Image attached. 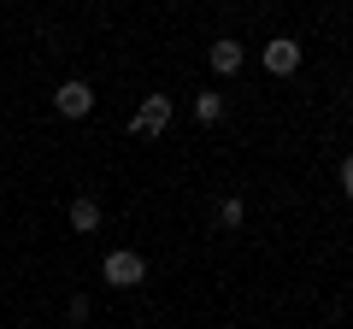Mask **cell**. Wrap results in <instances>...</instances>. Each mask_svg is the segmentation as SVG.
<instances>
[{
  "mask_svg": "<svg viewBox=\"0 0 353 329\" xmlns=\"http://www.w3.org/2000/svg\"><path fill=\"white\" fill-rule=\"evenodd\" d=\"M101 277L112 282V288H136V282H148V259L130 253V247H112V253L101 259Z\"/></svg>",
  "mask_w": 353,
  "mask_h": 329,
  "instance_id": "cell-1",
  "label": "cell"
},
{
  "mask_svg": "<svg viewBox=\"0 0 353 329\" xmlns=\"http://www.w3.org/2000/svg\"><path fill=\"white\" fill-rule=\"evenodd\" d=\"M165 124H171V100H165V94H148V100L136 106V118H130V136H159Z\"/></svg>",
  "mask_w": 353,
  "mask_h": 329,
  "instance_id": "cell-2",
  "label": "cell"
},
{
  "mask_svg": "<svg viewBox=\"0 0 353 329\" xmlns=\"http://www.w3.org/2000/svg\"><path fill=\"white\" fill-rule=\"evenodd\" d=\"M53 106H59V118H88V112H94V89H88L83 76H71V83H59Z\"/></svg>",
  "mask_w": 353,
  "mask_h": 329,
  "instance_id": "cell-3",
  "label": "cell"
},
{
  "mask_svg": "<svg viewBox=\"0 0 353 329\" xmlns=\"http://www.w3.org/2000/svg\"><path fill=\"white\" fill-rule=\"evenodd\" d=\"M265 71H271V76H294V71H301V47H294V36L265 41Z\"/></svg>",
  "mask_w": 353,
  "mask_h": 329,
  "instance_id": "cell-4",
  "label": "cell"
},
{
  "mask_svg": "<svg viewBox=\"0 0 353 329\" xmlns=\"http://www.w3.org/2000/svg\"><path fill=\"white\" fill-rule=\"evenodd\" d=\"M212 71H218V76H236V71H241V41H236V36H218V41H212Z\"/></svg>",
  "mask_w": 353,
  "mask_h": 329,
  "instance_id": "cell-5",
  "label": "cell"
},
{
  "mask_svg": "<svg viewBox=\"0 0 353 329\" xmlns=\"http://www.w3.org/2000/svg\"><path fill=\"white\" fill-rule=\"evenodd\" d=\"M65 217H71V229H83V235H88V229H101V200H88V194H77V200H71V212H65Z\"/></svg>",
  "mask_w": 353,
  "mask_h": 329,
  "instance_id": "cell-6",
  "label": "cell"
},
{
  "mask_svg": "<svg viewBox=\"0 0 353 329\" xmlns=\"http://www.w3.org/2000/svg\"><path fill=\"white\" fill-rule=\"evenodd\" d=\"M194 118L201 124H218L224 118V94H194Z\"/></svg>",
  "mask_w": 353,
  "mask_h": 329,
  "instance_id": "cell-7",
  "label": "cell"
},
{
  "mask_svg": "<svg viewBox=\"0 0 353 329\" xmlns=\"http://www.w3.org/2000/svg\"><path fill=\"white\" fill-rule=\"evenodd\" d=\"M241 217H248V206H241V200H224V206H218V224H224V229H241Z\"/></svg>",
  "mask_w": 353,
  "mask_h": 329,
  "instance_id": "cell-8",
  "label": "cell"
},
{
  "mask_svg": "<svg viewBox=\"0 0 353 329\" xmlns=\"http://www.w3.org/2000/svg\"><path fill=\"white\" fill-rule=\"evenodd\" d=\"M341 194H347V200H353V153H347V159H341Z\"/></svg>",
  "mask_w": 353,
  "mask_h": 329,
  "instance_id": "cell-9",
  "label": "cell"
},
{
  "mask_svg": "<svg viewBox=\"0 0 353 329\" xmlns=\"http://www.w3.org/2000/svg\"><path fill=\"white\" fill-rule=\"evenodd\" d=\"M24 329H36V323H24Z\"/></svg>",
  "mask_w": 353,
  "mask_h": 329,
  "instance_id": "cell-10",
  "label": "cell"
}]
</instances>
